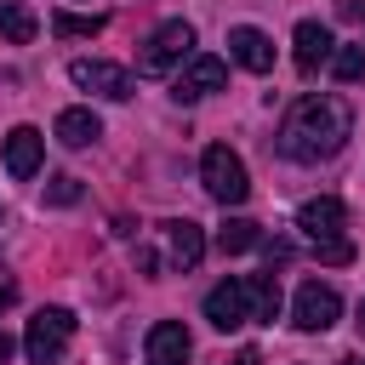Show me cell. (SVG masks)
Masks as SVG:
<instances>
[{
  "mask_svg": "<svg viewBox=\"0 0 365 365\" xmlns=\"http://www.w3.org/2000/svg\"><path fill=\"white\" fill-rule=\"evenodd\" d=\"M331 74H336L342 86L365 80V46H336V51H331Z\"/></svg>",
  "mask_w": 365,
  "mask_h": 365,
  "instance_id": "ffe728a7",
  "label": "cell"
},
{
  "mask_svg": "<svg viewBox=\"0 0 365 365\" xmlns=\"http://www.w3.org/2000/svg\"><path fill=\"white\" fill-rule=\"evenodd\" d=\"M11 348H17V342H11V331H6V325H0V365H6V359H11Z\"/></svg>",
  "mask_w": 365,
  "mask_h": 365,
  "instance_id": "d4e9b609",
  "label": "cell"
},
{
  "mask_svg": "<svg viewBox=\"0 0 365 365\" xmlns=\"http://www.w3.org/2000/svg\"><path fill=\"white\" fill-rule=\"evenodd\" d=\"M228 365H262V354H257V348H245V354H234Z\"/></svg>",
  "mask_w": 365,
  "mask_h": 365,
  "instance_id": "cb8c5ba5",
  "label": "cell"
},
{
  "mask_svg": "<svg viewBox=\"0 0 365 365\" xmlns=\"http://www.w3.org/2000/svg\"><path fill=\"white\" fill-rule=\"evenodd\" d=\"M251 245H262V228H257L251 217H228V222L217 228V251H222V257H240V251H251Z\"/></svg>",
  "mask_w": 365,
  "mask_h": 365,
  "instance_id": "2e32d148",
  "label": "cell"
},
{
  "mask_svg": "<svg viewBox=\"0 0 365 365\" xmlns=\"http://www.w3.org/2000/svg\"><path fill=\"white\" fill-rule=\"evenodd\" d=\"M342 365H365V359H342Z\"/></svg>",
  "mask_w": 365,
  "mask_h": 365,
  "instance_id": "83f0119b",
  "label": "cell"
},
{
  "mask_svg": "<svg viewBox=\"0 0 365 365\" xmlns=\"http://www.w3.org/2000/svg\"><path fill=\"white\" fill-rule=\"evenodd\" d=\"M342 222H348V211H342V200H336V194H319V200H308V205L297 211V228H302L314 245L342 240Z\"/></svg>",
  "mask_w": 365,
  "mask_h": 365,
  "instance_id": "30bf717a",
  "label": "cell"
},
{
  "mask_svg": "<svg viewBox=\"0 0 365 365\" xmlns=\"http://www.w3.org/2000/svg\"><path fill=\"white\" fill-rule=\"evenodd\" d=\"M51 131H57V143H63V148H86V143H97V137H103V120H97L91 108H63Z\"/></svg>",
  "mask_w": 365,
  "mask_h": 365,
  "instance_id": "9a60e30c",
  "label": "cell"
},
{
  "mask_svg": "<svg viewBox=\"0 0 365 365\" xmlns=\"http://www.w3.org/2000/svg\"><path fill=\"white\" fill-rule=\"evenodd\" d=\"M46 200L51 205H74L80 200V177H68V171L63 177H46Z\"/></svg>",
  "mask_w": 365,
  "mask_h": 365,
  "instance_id": "44dd1931",
  "label": "cell"
},
{
  "mask_svg": "<svg viewBox=\"0 0 365 365\" xmlns=\"http://www.w3.org/2000/svg\"><path fill=\"white\" fill-rule=\"evenodd\" d=\"M40 160H46V137H40L34 125H11V131H6V177L29 182V177L40 171Z\"/></svg>",
  "mask_w": 365,
  "mask_h": 365,
  "instance_id": "9c48e42d",
  "label": "cell"
},
{
  "mask_svg": "<svg viewBox=\"0 0 365 365\" xmlns=\"http://www.w3.org/2000/svg\"><path fill=\"white\" fill-rule=\"evenodd\" d=\"M200 182H205V194L217 200V205H240L245 194H251V177H245V160L228 148V143H211L205 154H200Z\"/></svg>",
  "mask_w": 365,
  "mask_h": 365,
  "instance_id": "7a4b0ae2",
  "label": "cell"
},
{
  "mask_svg": "<svg viewBox=\"0 0 365 365\" xmlns=\"http://www.w3.org/2000/svg\"><path fill=\"white\" fill-rule=\"evenodd\" d=\"M245 297H251V319H268L279 314V279L274 274H245Z\"/></svg>",
  "mask_w": 365,
  "mask_h": 365,
  "instance_id": "e0dca14e",
  "label": "cell"
},
{
  "mask_svg": "<svg viewBox=\"0 0 365 365\" xmlns=\"http://www.w3.org/2000/svg\"><path fill=\"white\" fill-rule=\"evenodd\" d=\"M0 34H6L11 46H29V40L40 34V17H34V11H23L17 0H0Z\"/></svg>",
  "mask_w": 365,
  "mask_h": 365,
  "instance_id": "ac0fdd59",
  "label": "cell"
},
{
  "mask_svg": "<svg viewBox=\"0 0 365 365\" xmlns=\"http://www.w3.org/2000/svg\"><path fill=\"white\" fill-rule=\"evenodd\" d=\"M228 57L240 68H251V74H268L274 68V40L262 29H251V23H240V29H228Z\"/></svg>",
  "mask_w": 365,
  "mask_h": 365,
  "instance_id": "8fae6325",
  "label": "cell"
},
{
  "mask_svg": "<svg viewBox=\"0 0 365 365\" xmlns=\"http://www.w3.org/2000/svg\"><path fill=\"white\" fill-rule=\"evenodd\" d=\"M348 131H354V108L342 97H331V91L325 97H302L279 120V154L297 160V165H319L348 143Z\"/></svg>",
  "mask_w": 365,
  "mask_h": 365,
  "instance_id": "6da1fadb",
  "label": "cell"
},
{
  "mask_svg": "<svg viewBox=\"0 0 365 365\" xmlns=\"http://www.w3.org/2000/svg\"><path fill=\"white\" fill-rule=\"evenodd\" d=\"M103 29H108V23H103L97 11H91V17H80V11H57V17H51V34H57V40H91V34H103Z\"/></svg>",
  "mask_w": 365,
  "mask_h": 365,
  "instance_id": "d6986e66",
  "label": "cell"
},
{
  "mask_svg": "<svg viewBox=\"0 0 365 365\" xmlns=\"http://www.w3.org/2000/svg\"><path fill=\"white\" fill-rule=\"evenodd\" d=\"M68 80L91 97H108V103H125L131 97V74L120 63H103V57H74L68 63Z\"/></svg>",
  "mask_w": 365,
  "mask_h": 365,
  "instance_id": "5b68a950",
  "label": "cell"
},
{
  "mask_svg": "<svg viewBox=\"0 0 365 365\" xmlns=\"http://www.w3.org/2000/svg\"><path fill=\"white\" fill-rule=\"evenodd\" d=\"M188 51H194V23L171 17V23H160V29L143 40V51H137V74H171Z\"/></svg>",
  "mask_w": 365,
  "mask_h": 365,
  "instance_id": "277c9868",
  "label": "cell"
},
{
  "mask_svg": "<svg viewBox=\"0 0 365 365\" xmlns=\"http://www.w3.org/2000/svg\"><path fill=\"white\" fill-rule=\"evenodd\" d=\"M319 262H331V268H336V262H354V245H348V240H325V245H319Z\"/></svg>",
  "mask_w": 365,
  "mask_h": 365,
  "instance_id": "7402d4cb",
  "label": "cell"
},
{
  "mask_svg": "<svg viewBox=\"0 0 365 365\" xmlns=\"http://www.w3.org/2000/svg\"><path fill=\"white\" fill-rule=\"evenodd\" d=\"M359 331H365V302H359Z\"/></svg>",
  "mask_w": 365,
  "mask_h": 365,
  "instance_id": "4316f807",
  "label": "cell"
},
{
  "mask_svg": "<svg viewBox=\"0 0 365 365\" xmlns=\"http://www.w3.org/2000/svg\"><path fill=\"white\" fill-rule=\"evenodd\" d=\"M68 336H74V314L68 308H40L23 331V354L29 365H57L68 354Z\"/></svg>",
  "mask_w": 365,
  "mask_h": 365,
  "instance_id": "3957f363",
  "label": "cell"
},
{
  "mask_svg": "<svg viewBox=\"0 0 365 365\" xmlns=\"http://www.w3.org/2000/svg\"><path fill=\"white\" fill-rule=\"evenodd\" d=\"M205 319H211L217 331H240V325H251L245 279H222V285H211V291H205Z\"/></svg>",
  "mask_w": 365,
  "mask_h": 365,
  "instance_id": "ba28073f",
  "label": "cell"
},
{
  "mask_svg": "<svg viewBox=\"0 0 365 365\" xmlns=\"http://www.w3.org/2000/svg\"><path fill=\"white\" fill-rule=\"evenodd\" d=\"M262 251H268V268H279V262H291V245H285V240H274V245H262Z\"/></svg>",
  "mask_w": 365,
  "mask_h": 365,
  "instance_id": "603a6c76",
  "label": "cell"
},
{
  "mask_svg": "<svg viewBox=\"0 0 365 365\" xmlns=\"http://www.w3.org/2000/svg\"><path fill=\"white\" fill-rule=\"evenodd\" d=\"M165 251H171V268H177V274H188V268L205 257V228H200V222H188V217L165 222Z\"/></svg>",
  "mask_w": 365,
  "mask_h": 365,
  "instance_id": "4fadbf2b",
  "label": "cell"
},
{
  "mask_svg": "<svg viewBox=\"0 0 365 365\" xmlns=\"http://www.w3.org/2000/svg\"><path fill=\"white\" fill-rule=\"evenodd\" d=\"M331 51H336V40H331V29H325V23H314V17H308V23H297V51H291V57H297V68H302V74L325 68V63H331Z\"/></svg>",
  "mask_w": 365,
  "mask_h": 365,
  "instance_id": "5bb4252c",
  "label": "cell"
},
{
  "mask_svg": "<svg viewBox=\"0 0 365 365\" xmlns=\"http://www.w3.org/2000/svg\"><path fill=\"white\" fill-rule=\"evenodd\" d=\"M143 354H148V365H188V354H194V342H188V331H182V319H160V325L148 331V342H143Z\"/></svg>",
  "mask_w": 365,
  "mask_h": 365,
  "instance_id": "7c38bea8",
  "label": "cell"
},
{
  "mask_svg": "<svg viewBox=\"0 0 365 365\" xmlns=\"http://www.w3.org/2000/svg\"><path fill=\"white\" fill-rule=\"evenodd\" d=\"M222 80H228V63L211 57V51H200V57H188V68L171 80V97H177V103H200V97L222 91Z\"/></svg>",
  "mask_w": 365,
  "mask_h": 365,
  "instance_id": "52a82bcc",
  "label": "cell"
},
{
  "mask_svg": "<svg viewBox=\"0 0 365 365\" xmlns=\"http://www.w3.org/2000/svg\"><path fill=\"white\" fill-rule=\"evenodd\" d=\"M342 11H348V17H359V23H365V6H359V0H348V6H342Z\"/></svg>",
  "mask_w": 365,
  "mask_h": 365,
  "instance_id": "484cf974",
  "label": "cell"
},
{
  "mask_svg": "<svg viewBox=\"0 0 365 365\" xmlns=\"http://www.w3.org/2000/svg\"><path fill=\"white\" fill-rule=\"evenodd\" d=\"M291 319H297V331H331V325L342 319V297H336L331 285H319V279H308V285H297V302H291Z\"/></svg>",
  "mask_w": 365,
  "mask_h": 365,
  "instance_id": "8992f818",
  "label": "cell"
}]
</instances>
